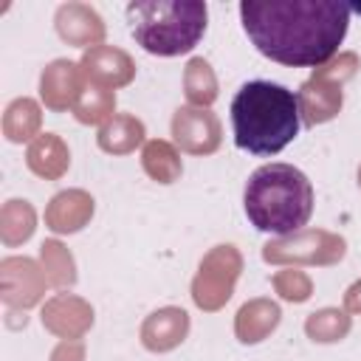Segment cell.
<instances>
[{
  "label": "cell",
  "mask_w": 361,
  "mask_h": 361,
  "mask_svg": "<svg viewBox=\"0 0 361 361\" xmlns=\"http://www.w3.org/2000/svg\"><path fill=\"white\" fill-rule=\"evenodd\" d=\"M231 127L243 152L276 155L299 135V99L285 85L268 79L245 82L231 99Z\"/></svg>",
  "instance_id": "obj_2"
},
{
  "label": "cell",
  "mask_w": 361,
  "mask_h": 361,
  "mask_svg": "<svg viewBox=\"0 0 361 361\" xmlns=\"http://www.w3.org/2000/svg\"><path fill=\"white\" fill-rule=\"evenodd\" d=\"M127 23L147 54L178 56L206 34V3L200 0H138L127 6Z\"/></svg>",
  "instance_id": "obj_4"
},
{
  "label": "cell",
  "mask_w": 361,
  "mask_h": 361,
  "mask_svg": "<svg viewBox=\"0 0 361 361\" xmlns=\"http://www.w3.org/2000/svg\"><path fill=\"white\" fill-rule=\"evenodd\" d=\"M240 17L262 56L290 68H316L344 42L350 6L338 0H243Z\"/></svg>",
  "instance_id": "obj_1"
},
{
  "label": "cell",
  "mask_w": 361,
  "mask_h": 361,
  "mask_svg": "<svg viewBox=\"0 0 361 361\" xmlns=\"http://www.w3.org/2000/svg\"><path fill=\"white\" fill-rule=\"evenodd\" d=\"M248 223L265 234H293L313 214V186L293 164H265L251 172L243 189Z\"/></svg>",
  "instance_id": "obj_3"
}]
</instances>
